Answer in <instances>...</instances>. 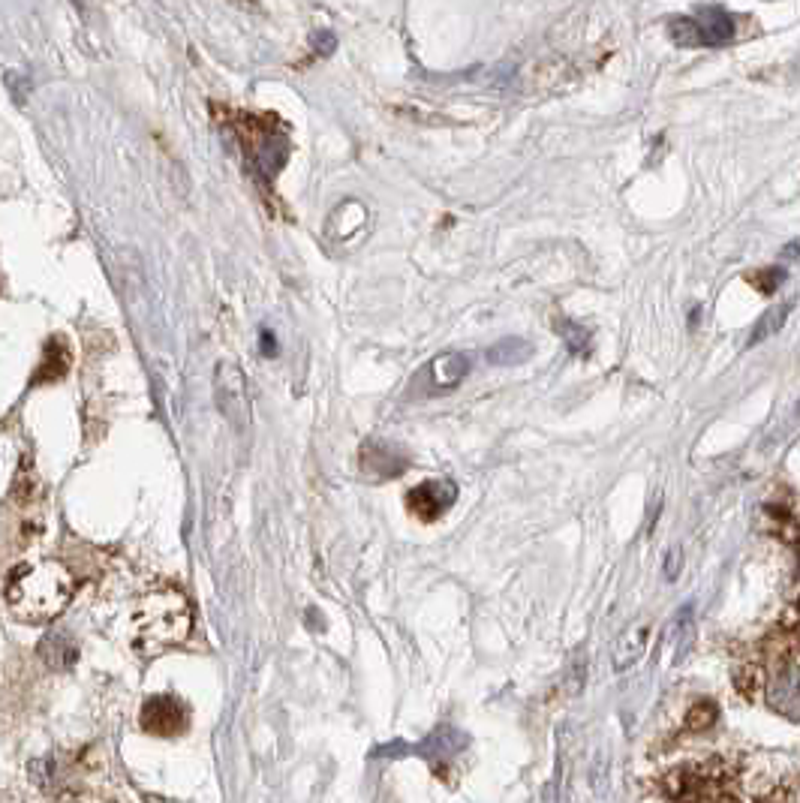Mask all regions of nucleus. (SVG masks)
<instances>
[{"label":"nucleus","instance_id":"nucleus-1","mask_svg":"<svg viewBox=\"0 0 800 803\" xmlns=\"http://www.w3.org/2000/svg\"><path fill=\"white\" fill-rule=\"evenodd\" d=\"M76 578L61 560H31L10 572L7 605L25 623H49L70 605Z\"/></svg>","mask_w":800,"mask_h":803},{"label":"nucleus","instance_id":"nucleus-2","mask_svg":"<svg viewBox=\"0 0 800 803\" xmlns=\"http://www.w3.org/2000/svg\"><path fill=\"white\" fill-rule=\"evenodd\" d=\"M193 632V611L184 593L154 590L148 593L133 614V644L142 656H160L169 647H178Z\"/></svg>","mask_w":800,"mask_h":803},{"label":"nucleus","instance_id":"nucleus-3","mask_svg":"<svg viewBox=\"0 0 800 803\" xmlns=\"http://www.w3.org/2000/svg\"><path fill=\"white\" fill-rule=\"evenodd\" d=\"M214 400L220 413L229 419V425L235 431H247L250 428V397H247V382L241 367H235L232 361H220L217 367V379H214Z\"/></svg>","mask_w":800,"mask_h":803},{"label":"nucleus","instance_id":"nucleus-4","mask_svg":"<svg viewBox=\"0 0 800 803\" xmlns=\"http://www.w3.org/2000/svg\"><path fill=\"white\" fill-rule=\"evenodd\" d=\"M139 725L154 737H178L190 725V710L175 695H154L142 704Z\"/></svg>","mask_w":800,"mask_h":803},{"label":"nucleus","instance_id":"nucleus-5","mask_svg":"<svg viewBox=\"0 0 800 803\" xmlns=\"http://www.w3.org/2000/svg\"><path fill=\"white\" fill-rule=\"evenodd\" d=\"M455 500H458V485L449 482V479H428V482L416 485V488L407 494V506H410V512H413L419 521H425V524L443 518V515L449 512V506H455Z\"/></svg>","mask_w":800,"mask_h":803},{"label":"nucleus","instance_id":"nucleus-6","mask_svg":"<svg viewBox=\"0 0 800 803\" xmlns=\"http://www.w3.org/2000/svg\"><path fill=\"white\" fill-rule=\"evenodd\" d=\"M695 28H698L701 46H725L734 37L731 16L722 7H716V4L695 7Z\"/></svg>","mask_w":800,"mask_h":803},{"label":"nucleus","instance_id":"nucleus-7","mask_svg":"<svg viewBox=\"0 0 800 803\" xmlns=\"http://www.w3.org/2000/svg\"><path fill=\"white\" fill-rule=\"evenodd\" d=\"M70 361H73V355H70V346L61 340V334H55V337L46 343L43 361H40L37 373L31 376V385H52V382L64 379V376H67V370H70Z\"/></svg>","mask_w":800,"mask_h":803},{"label":"nucleus","instance_id":"nucleus-8","mask_svg":"<svg viewBox=\"0 0 800 803\" xmlns=\"http://www.w3.org/2000/svg\"><path fill=\"white\" fill-rule=\"evenodd\" d=\"M40 659L52 671H67L79 659V644L67 632H46V638L40 641Z\"/></svg>","mask_w":800,"mask_h":803},{"label":"nucleus","instance_id":"nucleus-9","mask_svg":"<svg viewBox=\"0 0 800 803\" xmlns=\"http://www.w3.org/2000/svg\"><path fill=\"white\" fill-rule=\"evenodd\" d=\"M464 746H467V734H461V731L452 728V725H440V728L419 746V752H422L425 758H452V755H458Z\"/></svg>","mask_w":800,"mask_h":803},{"label":"nucleus","instance_id":"nucleus-10","mask_svg":"<svg viewBox=\"0 0 800 803\" xmlns=\"http://www.w3.org/2000/svg\"><path fill=\"white\" fill-rule=\"evenodd\" d=\"M647 638H650V626H635V629H629V632L617 641V647H614V668H617V671L632 668V665L644 656V650H647Z\"/></svg>","mask_w":800,"mask_h":803},{"label":"nucleus","instance_id":"nucleus-11","mask_svg":"<svg viewBox=\"0 0 800 803\" xmlns=\"http://www.w3.org/2000/svg\"><path fill=\"white\" fill-rule=\"evenodd\" d=\"M536 352V346L524 337H503L497 346L488 349V361L494 364H524L530 355Z\"/></svg>","mask_w":800,"mask_h":803},{"label":"nucleus","instance_id":"nucleus-12","mask_svg":"<svg viewBox=\"0 0 800 803\" xmlns=\"http://www.w3.org/2000/svg\"><path fill=\"white\" fill-rule=\"evenodd\" d=\"M470 370V358L467 355H443V358H434V364L428 367V373L437 376V385L443 388H452L455 382H461Z\"/></svg>","mask_w":800,"mask_h":803},{"label":"nucleus","instance_id":"nucleus-13","mask_svg":"<svg viewBox=\"0 0 800 803\" xmlns=\"http://www.w3.org/2000/svg\"><path fill=\"white\" fill-rule=\"evenodd\" d=\"M794 307V301H788V304H779V307H773V310H767L755 325H752V331H749V340H746V346H755V343H761V340H767V337H773L782 325H785V319H788V310Z\"/></svg>","mask_w":800,"mask_h":803},{"label":"nucleus","instance_id":"nucleus-14","mask_svg":"<svg viewBox=\"0 0 800 803\" xmlns=\"http://www.w3.org/2000/svg\"><path fill=\"white\" fill-rule=\"evenodd\" d=\"M554 328L560 331V337H563V343H566V349L572 352V355H584V352H590V331L584 328V325H578V322H572V319H557L554 322Z\"/></svg>","mask_w":800,"mask_h":803},{"label":"nucleus","instance_id":"nucleus-15","mask_svg":"<svg viewBox=\"0 0 800 803\" xmlns=\"http://www.w3.org/2000/svg\"><path fill=\"white\" fill-rule=\"evenodd\" d=\"M668 37H671V43H677L680 49H695V46H701L695 19H671V25H668Z\"/></svg>","mask_w":800,"mask_h":803},{"label":"nucleus","instance_id":"nucleus-16","mask_svg":"<svg viewBox=\"0 0 800 803\" xmlns=\"http://www.w3.org/2000/svg\"><path fill=\"white\" fill-rule=\"evenodd\" d=\"M719 719V707L713 701H695L686 713V728L689 731H704Z\"/></svg>","mask_w":800,"mask_h":803},{"label":"nucleus","instance_id":"nucleus-17","mask_svg":"<svg viewBox=\"0 0 800 803\" xmlns=\"http://www.w3.org/2000/svg\"><path fill=\"white\" fill-rule=\"evenodd\" d=\"M749 283H755L764 295H770L782 280H785V271L782 268H764V271H755V274H749L746 277Z\"/></svg>","mask_w":800,"mask_h":803},{"label":"nucleus","instance_id":"nucleus-18","mask_svg":"<svg viewBox=\"0 0 800 803\" xmlns=\"http://www.w3.org/2000/svg\"><path fill=\"white\" fill-rule=\"evenodd\" d=\"M680 566H683V557H680V551H677V548H671V551H668V563H665V578H668V581H674Z\"/></svg>","mask_w":800,"mask_h":803},{"label":"nucleus","instance_id":"nucleus-19","mask_svg":"<svg viewBox=\"0 0 800 803\" xmlns=\"http://www.w3.org/2000/svg\"><path fill=\"white\" fill-rule=\"evenodd\" d=\"M800 253V244H788L785 250H782V259H791V256H797Z\"/></svg>","mask_w":800,"mask_h":803}]
</instances>
